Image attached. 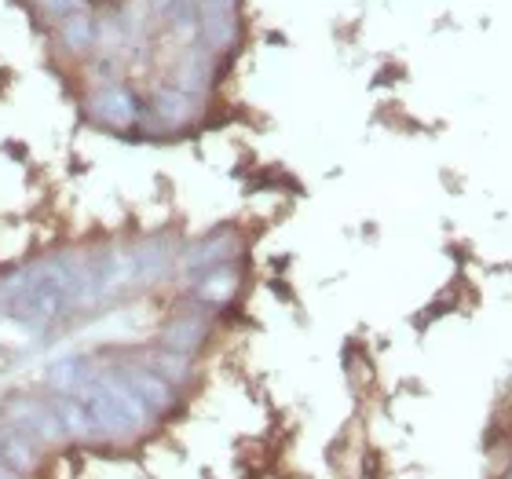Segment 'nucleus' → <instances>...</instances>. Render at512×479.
I'll return each instance as SVG.
<instances>
[{
	"label": "nucleus",
	"mask_w": 512,
	"mask_h": 479,
	"mask_svg": "<svg viewBox=\"0 0 512 479\" xmlns=\"http://www.w3.org/2000/svg\"><path fill=\"white\" fill-rule=\"evenodd\" d=\"M81 304H96L92 289V260L74 253H59L22 267L19 278H11L0 293V308L8 311L19 326L44 330Z\"/></svg>",
	"instance_id": "f257e3e1"
},
{
	"label": "nucleus",
	"mask_w": 512,
	"mask_h": 479,
	"mask_svg": "<svg viewBox=\"0 0 512 479\" xmlns=\"http://www.w3.org/2000/svg\"><path fill=\"white\" fill-rule=\"evenodd\" d=\"M92 425H96L99 443H136L150 425H158L143 406L125 392V384L114 377L110 366H96V373L85 381L81 392Z\"/></svg>",
	"instance_id": "f03ea898"
},
{
	"label": "nucleus",
	"mask_w": 512,
	"mask_h": 479,
	"mask_svg": "<svg viewBox=\"0 0 512 479\" xmlns=\"http://www.w3.org/2000/svg\"><path fill=\"white\" fill-rule=\"evenodd\" d=\"M110 370H114V377L125 384V392L132 395L154 421L169 417L172 410L180 406V388H172L169 381H161L143 359H118V362H110Z\"/></svg>",
	"instance_id": "7ed1b4c3"
},
{
	"label": "nucleus",
	"mask_w": 512,
	"mask_h": 479,
	"mask_svg": "<svg viewBox=\"0 0 512 479\" xmlns=\"http://www.w3.org/2000/svg\"><path fill=\"white\" fill-rule=\"evenodd\" d=\"M0 421H8V425H15L19 432H26L37 447L66 443V432H63V425H59V417H55V406L48 395H15V399H8Z\"/></svg>",
	"instance_id": "20e7f679"
},
{
	"label": "nucleus",
	"mask_w": 512,
	"mask_h": 479,
	"mask_svg": "<svg viewBox=\"0 0 512 479\" xmlns=\"http://www.w3.org/2000/svg\"><path fill=\"white\" fill-rule=\"evenodd\" d=\"M242 249H246V238L238 235L235 227H216V231H209L205 238H198L191 249H183L180 275L194 278V275H202V271H209V267L238 264Z\"/></svg>",
	"instance_id": "39448f33"
},
{
	"label": "nucleus",
	"mask_w": 512,
	"mask_h": 479,
	"mask_svg": "<svg viewBox=\"0 0 512 479\" xmlns=\"http://www.w3.org/2000/svg\"><path fill=\"white\" fill-rule=\"evenodd\" d=\"M209 337H213V315H209V311H202V308H191V311L172 315V319L161 326L158 348L194 359V355L209 344Z\"/></svg>",
	"instance_id": "423d86ee"
},
{
	"label": "nucleus",
	"mask_w": 512,
	"mask_h": 479,
	"mask_svg": "<svg viewBox=\"0 0 512 479\" xmlns=\"http://www.w3.org/2000/svg\"><path fill=\"white\" fill-rule=\"evenodd\" d=\"M88 114H92V121H99L103 128H114V132H128V128L139 125L136 96L125 85H118V81L88 92Z\"/></svg>",
	"instance_id": "0eeeda50"
},
{
	"label": "nucleus",
	"mask_w": 512,
	"mask_h": 479,
	"mask_svg": "<svg viewBox=\"0 0 512 479\" xmlns=\"http://www.w3.org/2000/svg\"><path fill=\"white\" fill-rule=\"evenodd\" d=\"M187 286H191L194 308H202L213 315V311L235 304V297L242 293V267L238 264L209 267V271H202V275L187 278Z\"/></svg>",
	"instance_id": "6e6552de"
},
{
	"label": "nucleus",
	"mask_w": 512,
	"mask_h": 479,
	"mask_svg": "<svg viewBox=\"0 0 512 479\" xmlns=\"http://www.w3.org/2000/svg\"><path fill=\"white\" fill-rule=\"evenodd\" d=\"M128 256H132V286L161 282L172 271V264H176V249L165 238H147V242L132 245Z\"/></svg>",
	"instance_id": "1a4fd4ad"
},
{
	"label": "nucleus",
	"mask_w": 512,
	"mask_h": 479,
	"mask_svg": "<svg viewBox=\"0 0 512 479\" xmlns=\"http://www.w3.org/2000/svg\"><path fill=\"white\" fill-rule=\"evenodd\" d=\"M194 96H187L183 88L176 85H165L158 88L154 96H150L147 103V121L150 128H165V132H172V128H183L194 121Z\"/></svg>",
	"instance_id": "9d476101"
},
{
	"label": "nucleus",
	"mask_w": 512,
	"mask_h": 479,
	"mask_svg": "<svg viewBox=\"0 0 512 479\" xmlns=\"http://www.w3.org/2000/svg\"><path fill=\"white\" fill-rule=\"evenodd\" d=\"M48 399H52L55 417H59V425L66 432V443H99L96 425H92L81 395H48Z\"/></svg>",
	"instance_id": "9b49d317"
},
{
	"label": "nucleus",
	"mask_w": 512,
	"mask_h": 479,
	"mask_svg": "<svg viewBox=\"0 0 512 479\" xmlns=\"http://www.w3.org/2000/svg\"><path fill=\"white\" fill-rule=\"evenodd\" d=\"M96 373V362L85 359V355H63L48 366V388L52 395H74L85 388V381Z\"/></svg>",
	"instance_id": "f8f14e48"
},
{
	"label": "nucleus",
	"mask_w": 512,
	"mask_h": 479,
	"mask_svg": "<svg viewBox=\"0 0 512 479\" xmlns=\"http://www.w3.org/2000/svg\"><path fill=\"white\" fill-rule=\"evenodd\" d=\"M139 359L147 362V366L158 373L161 381H169L172 388H180V392L194 381V359H187V355H176V352H165V348H154V352L139 355Z\"/></svg>",
	"instance_id": "ddd939ff"
},
{
	"label": "nucleus",
	"mask_w": 512,
	"mask_h": 479,
	"mask_svg": "<svg viewBox=\"0 0 512 479\" xmlns=\"http://www.w3.org/2000/svg\"><path fill=\"white\" fill-rule=\"evenodd\" d=\"M59 33H63V41L70 44L74 52L88 48V44L96 41V26H92V15H88V8L74 11V15H66V19L59 22Z\"/></svg>",
	"instance_id": "4468645a"
},
{
	"label": "nucleus",
	"mask_w": 512,
	"mask_h": 479,
	"mask_svg": "<svg viewBox=\"0 0 512 479\" xmlns=\"http://www.w3.org/2000/svg\"><path fill=\"white\" fill-rule=\"evenodd\" d=\"M37 4H41L44 15L55 22H63L66 15H74V11L85 8V0H37Z\"/></svg>",
	"instance_id": "2eb2a0df"
},
{
	"label": "nucleus",
	"mask_w": 512,
	"mask_h": 479,
	"mask_svg": "<svg viewBox=\"0 0 512 479\" xmlns=\"http://www.w3.org/2000/svg\"><path fill=\"white\" fill-rule=\"evenodd\" d=\"M0 479H22L19 472H11V469H4V465H0Z\"/></svg>",
	"instance_id": "dca6fc26"
},
{
	"label": "nucleus",
	"mask_w": 512,
	"mask_h": 479,
	"mask_svg": "<svg viewBox=\"0 0 512 479\" xmlns=\"http://www.w3.org/2000/svg\"><path fill=\"white\" fill-rule=\"evenodd\" d=\"M505 479H512V476H505Z\"/></svg>",
	"instance_id": "f3484780"
}]
</instances>
